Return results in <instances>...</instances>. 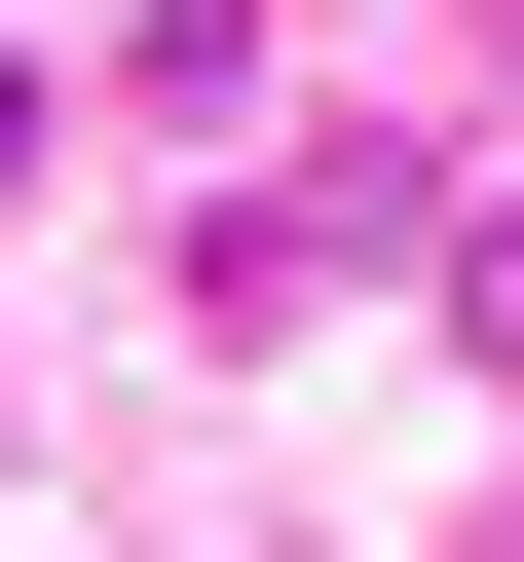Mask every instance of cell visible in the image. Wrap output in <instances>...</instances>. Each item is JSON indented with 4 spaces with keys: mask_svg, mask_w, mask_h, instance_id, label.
Instances as JSON below:
<instances>
[{
    "mask_svg": "<svg viewBox=\"0 0 524 562\" xmlns=\"http://www.w3.org/2000/svg\"><path fill=\"white\" fill-rule=\"evenodd\" d=\"M375 225H412V188L300 150V188H225V225H187V301H225V338H300V301H375Z\"/></svg>",
    "mask_w": 524,
    "mask_h": 562,
    "instance_id": "1",
    "label": "cell"
}]
</instances>
